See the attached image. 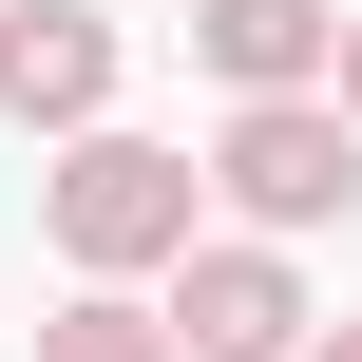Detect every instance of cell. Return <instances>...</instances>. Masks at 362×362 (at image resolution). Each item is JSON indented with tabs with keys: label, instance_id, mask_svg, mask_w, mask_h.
Listing matches in <instances>:
<instances>
[{
	"label": "cell",
	"instance_id": "obj_7",
	"mask_svg": "<svg viewBox=\"0 0 362 362\" xmlns=\"http://www.w3.org/2000/svg\"><path fill=\"white\" fill-rule=\"evenodd\" d=\"M325 95H344V134H362V19H344V57H325Z\"/></svg>",
	"mask_w": 362,
	"mask_h": 362
},
{
	"label": "cell",
	"instance_id": "obj_5",
	"mask_svg": "<svg viewBox=\"0 0 362 362\" xmlns=\"http://www.w3.org/2000/svg\"><path fill=\"white\" fill-rule=\"evenodd\" d=\"M191 57H210L229 95H325V57H344V0H191Z\"/></svg>",
	"mask_w": 362,
	"mask_h": 362
},
{
	"label": "cell",
	"instance_id": "obj_8",
	"mask_svg": "<svg viewBox=\"0 0 362 362\" xmlns=\"http://www.w3.org/2000/svg\"><path fill=\"white\" fill-rule=\"evenodd\" d=\"M305 362H362V325H305Z\"/></svg>",
	"mask_w": 362,
	"mask_h": 362
},
{
	"label": "cell",
	"instance_id": "obj_6",
	"mask_svg": "<svg viewBox=\"0 0 362 362\" xmlns=\"http://www.w3.org/2000/svg\"><path fill=\"white\" fill-rule=\"evenodd\" d=\"M38 362H191V344H172V325H153L134 286H76V305L38 325Z\"/></svg>",
	"mask_w": 362,
	"mask_h": 362
},
{
	"label": "cell",
	"instance_id": "obj_3",
	"mask_svg": "<svg viewBox=\"0 0 362 362\" xmlns=\"http://www.w3.org/2000/svg\"><path fill=\"white\" fill-rule=\"evenodd\" d=\"M153 325H172L191 362H305V325H325V305H305V267H286V248H210V229H191Z\"/></svg>",
	"mask_w": 362,
	"mask_h": 362
},
{
	"label": "cell",
	"instance_id": "obj_2",
	"mask_svg": "<svg viewBox=\"0 0 362 362\" xmlns=\"http://www.w3.org/2000/svg\"><path fill=\"white\" fill-rule=\"evenodd\" d=\"M210 191L248 210V248H286V229H344V210H362V134H344V95H229V134H210Z\"/></svg>",
	"mask_w": 362,
	"mask_h": 362
},
{
	"label": "cell",
	"instance_id": "obj_4",
	"mask_svg": "<svg viewBox=\"0 0 362 362\" xmlns=\"http://www.w3.org/2000/svg\"><path fill=\"white\" fill-rule=\"evenodd\" d=\"M0 115L19 134H95L115 115V19L95 0H0Z\"/></svg>",
	"mask_w": 362,
	"mask_h": 362
},
{
	"label": "cell",
	"instance_id": "obj_1",
	"mask_svg": "<svg viewBox=\"0 0 362 362\" xmlns=\"http://www.w3.org/2000/svg\"><path fill=\"white\" fill-rule=\"evenodd\" d=\"M191 191H210L191 153H153V134H115V115H95V134H57L38 229H57V267H76V286H134V267H172V248H191Z\"/></svg>",
	"mask_w": 362,
	"mask_h": 362
}]
</instances>
